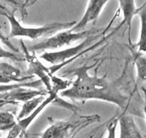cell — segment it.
<instances>
[{
	"instance_id": "ba28073f",
	"label": "cell",
	"mask_w": 146,
	"mask_h": 138,
	"mask_svg": "<svg viewBox=\"0 0 146 138\" xmlns=\"http://www.w3.org/2000/svg\"><path fill=\"white\" fill-rule=\"evenodd\" d=\"M109 0H89L83 16L79 22H77L72 27V32H81L85 30L87 25L92 22H95L99 17L101 12Z\"/></svg>"
},
{
	"instance_id": "603a6c76",
	"label": "cell",
	"mask_w": 146,
	"mask_h": 138,
	"mask_svg": "<svg viewBox=\"0 0 146 138\" xmlns=\"http://www.w3.org/2000/svg\"><path fill=\"white\" fill-rule=\"evenodd\" d=\"M145 95V101H144V106H143V112L145 114V116L146 117V88L143 89Z\"/></svg>"
},
{
	"instance_id": "3957f363",
	"label": "cell",
	"mask_w": 146,
	"mask_h": 138,
	"mask_svg": "<svg viewBox=\"0 0 146 138\" xmlns=\"http://www.w3.org/2000/svg\"><path fill=\"white\" fill-rule=\"evenodd\" d=\"M0 16L5 17L9 22L10 32L8 36L9 38L22 37L28 38L32 40H37L40 38L50 37L60 31L70 29L77 23L76 21L63 23L53 22L36 27H27L21 25L20 22L17 19L15 11H9L2 5H0Z\"/></svg>"
},
{
	"instance_id": "5bb4252c",
	"label": "cell",
	"mask_w": 146,
	"mask_h": 138,
	"mask_svg": "<svg viewBox=\"0 0 146 138\" xmlns=\"http://www.w3.org/2000/svg\"><path fill=\"white\" fill-rule=\"evenodd\" d=\"M133 56L137 78L146 82V55L144 54V53L133 50Z\"/></svg>"
},
{
	"instance_id": "8fae6325",
	"label": "cell",
	"mask_w": 146,
	"mask_h": 138,
	"mask_svg": "<svg viewBox=\"0 0 146 138\" xmlns=\"http://www.w3.org/2000/svg\"><path fill=\"white\" fill-rule=\"evenodd\" d=\"M120 8L123 15V19L118 27L125 24L128 29V40L130 43V32L132 29V21L135 15H137V7L135 0H118Z\"/></svg>"
},
{
	"instance_id": "277c9868",
	"label": "cell",
	"mask_w": 146,
	"mask_h": 138,
	"mask_svg": "<svg viewBox=\"0 0 146 138\" xmlns=\"http://www.w3.org/2000/svg\"><path fill=\"white\" fill-rule=\"evenodd\" d=\"M100 35H92L82 40L80 43L75 46L68 48L64 50L54 52H44L40 58L44 61L52 65L50 67L52 74H54L59 69L62 68L67 63L71 62L80 55L92 49L94 42L99 38Z\"/></svg>"
},
{
	"instance_id": "4fadbf2b",
	"label": "cell",
	"mask_w": 146,
	"mask_h": 138,
	"mask_svg": "<svg viewBox=\"0 0 146 138\" xmlns=\"http://www.w3.org/2000/svg\"><path fill=\"white\" fill-rule=\"evenodd\" d=\"M44 96H37L34 97V98L24 102L22 104V109H21L20 112L19 113L17 118V121L29 116L32 112H34L36 108L40 106V104H42L44 101V99L46 98H44Z\"/></svg>"
},
{
	"instance_id": "d6986e66",
	"label": "cell",
	"mask_w": 146,
	"mask_h": 138,
	"mask_svg": "<svg viewBox=\"0 0 146 138\" xmlns=\"http://www.w3.org/2000/svg\"><path fill=\"white\" fill-rule=\"evenodd\" d=\"M0 42H2L3 44H5V46H7V47L9 48L11 50H12L14 53H19V49H18L17 48L15 47V46L12 44L9 38L4 36L2 32H0Z\"/></svg>"
},
{
	"instance_id": "52a82bcc",
	"label": "cell",
	"mask_w": 146,
	"mask_h": 138,
	"mask_svg": "<svg viewBox=\"0 0 146 138\" xmlns=\"http://www.w3.org/2000/svg\"><path fill=\"white\" fill-rule=\"evenodd\" d=\"M22 51H23L25 59L28 63V69L27 71V76H38L40 81L44 84L47 91H50L52 88L51 77L53 74H51L50 68H47L39 60L35 52L29 51L27 46L21 41Z\"/></svg>"
},
{
	"instance_id": "e0dca14e",
	"label": "cell",
	"mask_w": 146,
	"mask_h": 138,
	"mask_svg": "<svg viewBox=\"0 0 146 138\" xmlns=\"http://www.w3.org/2000/svg\"><path fill=\"white\" fill-rule=\"evenodd\" d=\"M117 125H118L117 115H115L109 119V122L107 125V132H108L107 138H115Z\"/></svg>"
},
{
	"instance_id": "7402d4cb",
	"label": "cell",
	"mask_w": 146,
	"mask_h": 138,
	"mask_svg": "<svg viewBox=\"0 0 146 138\" xmlns=\"http://www.w3.org/2000/svg\"><path fill=\"white\" fill-rule=\"evenodd\" d=\"M22 83H14V84H0V93H2L4 91H8V90H10L12 88H15V87L19 86Z\"/></svg>"
},
{
	"instance_id": "7a4b0ae2",
	"label": "cell",
	"mask_w": 146,
	"mask_h": 138,
	"mask_svg": "<svg viewBox=\"0 0 146 138\" xmlns=\"http://www.w3.org/2000/svg\"><path fill=\"white\" fill-rule=\"evenodd\" d=\"M50 125L40 134V138H74L80 131L96 122H100L99 115H80L78 112L64 119L48 117Z\"/></svg>"
},
{
	"instance_id": "7c38bea8",
	"label": "cell",
	"mask_w": 146,
	"mask_h": 138,
	"mask_svg": "<svg viewBox=\"0 0 146 138\" xmlns=\"http://www.w3.org/2000/svg\"><path fill=\"white\" fill-rule=\"evenodd\" d=\"M137 15H138L140 20V37L135 47L137 51L146 53V1L140 7L137 9Z\"/></svg>"
},
{
	"instance_id": "6da1fadb",
	"label": "cell",
	"mask_w": 146,
	"mask_h": 138,
	"mask_svg": "<svg viewBox=\"0 0 146 138\" xmlns=\"http://www.w3.org/2000/svg\"><path fill=\"white\" fill-rule=\"evenodd\" d=\"M127 66L123 74L113 81H108L105 77L90 75L89 69L93 66L84 65L77 68L69 73L76 78L69 88L60 92V96L75 102L88 100L106 101L115 105L122 112H127L130 98L123 92Z\"/></svg>"
},
{
	"instance_id": "ffe728a7",
	"label": "cell",
	"mask_w": 146,
	"mask_h": 138,
	"mask_svg": "<svg viewBox=\"0 0 146 138\" xmlns=\"http://www.w3.org/2000/svg\"><path fill=\"white\" fill-rule=\"evenodd\" d=\"M0 1H2V2H5V3H7L9 5H12V7H15V9L19 10L21 13H22L24 4V2L22 0H0Z\"/></svg>"
},
{
	"instance_id": "30bf717a",
	"label": "cell",
	"mask_w": 146,
	"mask_h": 138,
	"mask_svg": "<svg viewBox=\"0 0 146 138\" xmlns=\"http://www.w3.org/2000/svg\"><path fill=\"white\" fill-rule=\"evenodd\" d=\"M33 78L32 76H23L18 68L10 63L0 61V84L25 82Z\"/></svg>"
},
{
	"instance_id": "8992f818",
	"label": "cell",
	"mask_w": 146,
	"mask_h": 138,
	"mask_svg": "<svg viewBox=\"0 0 146 138\" xmlns=\"http://www.w3.org/2000/svg\"><path fill=\"white\" fill-rule=\"evenodd\" d=\"M40 79L22 82L19 86L0 93V107L6 105H19L37 96H47L48 91L42 88Z\"/></svg>"
},
{
	"instance_id": "9a60e30c",
	"label": "cell",
	"mask_w": 146,
	"mask_h": 138,
	"mask_svg": "<svg viewBox=\"0 0 146 138\" xmlns=\"http://www.w3.org/2000/svg\"><path fill=\"white\" fill-rule=\"evenodd\" d=\"M17 119L13 112L9 111L0 112V131H9L15 126Z\"/></svg>"
},
{
	"instance_id": "9c48e42d",
	"label": "cell",
	"mask_w": 146,
	"mask_h": 138,
	"mask_svg": "<svg viewBox=\"0 0 146 138\" xmlns=\"http://www.w3.org/2000/svg\"><path fill=\"white\" fill-rule=\"evenodd\" d=\"M120 126L119 138H146L135 121L133 115L127 112H122L117 115Z\"/></svg>"
},
{
	"instance_id": "2e32d148",
	"label": "cell",
	"mask_w": 146,
	"mask_h": 138,
	"mask_svg": "<svg viewBox=\"0 0 146 138\" xmlns=\"http://www.w3.org/2000/svg\"><path fill=\"white\" fill-rule=\"evenodd\" d=\"M108 122L109 120L107 121L100 126L93 129L88 134H86L85 136L82 137V138H102L105 132H107V125H108Z\"/></svg>"
},
{
	"instance_id": "5b68a950",
	"label": "cell",
	"mask_w": 146,
	"mask_h": 138,
	"mask_svg": "<svg viewBox=\"0 0 146 138\" xmlns=\"http://www.w3.org/2000/svg\"><path fill=\"white\" fill-rule=\"evenodd\" d=\"M99 29H91L81 32H72L70 29L60 31L53 36L44 39L42 41L27 47L32 52L42 51L47 50H57L71 45L74 42L83 40L89 36L95 35Z\"/></svg>"
},
{
	"instance_id": "cb8c5ba5",
	"label": "cell",
	"mask_w": 146,
	"mask_h": 138,
	"mask_svg": "<svg viewBox=\"0 0 146 138\" xmlns=\"http://www.w3.org/2000/svg\"><path fill=\"white\" fill-rule=\"evenodd\" d=\"M22 138H26V137H22Z\"/></svg>"
},
{
	"instance_id": "ac0fdd59",
	"label": "cell",
	"mask_w": 146,
	"mask_h": 138,
	"mask_svg": "<svg viewBox=\"0 0 146 138\" xmlns=\"http://www.w3.org/2000/svg\"><path fill=\"white\" fill-rule=\"evenodd\" d=\"M1 43V42H0ZM0 58H7L13 60V61H22L25 60V58L21 57L19 55H17L16 53L7 51L5 50L0 45Z\"/></svg>"
},
{
	"instance_id": "44dd1931",
	"label": "cell",
	"mask_w": 146,
	"mask_h": 138,
	"mask_svg": "<svg viewBox=\"0 0 146 138\" xmlns=\"http://www.w3.org/2000/svg\"><path fill=\"white\" fill-rule=\"evenodd\" d=\"M37 1H38V0H25L23 4L22 12V13H21L22 17L25 18V17L27 16V9L29 7H32V5H35Z\"/></svg>"
}]
</instances>
